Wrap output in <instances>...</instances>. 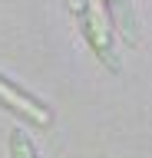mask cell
Wrapping results in <instances>:
<instances>
[{
  "mask_svg": "<svg viewBox=\"0 0 152 158\" xmlns=\"http://www.w3.org/2000/svg\"><path fill=\"white\" fill-rule=\"evenodd\" d=\"M86 36H89V46L99 53V59L109 69H116V59H112V40H109V17H106V3L102 0H86Z\"/></svg>",
  "mask_w": 152,
  "mask_h": 158,
  "instance_id": "cell-2",
  "label": "cell"
},
{
  "mask_svg": "<svg viewBox=\"0 0 152 158\" xmlns=\"http://www.w3.org/2000/svg\"><path fill=\"white\" fill-rule=\"evenodd\" d=\"M66 7H70L73 13H83V7H86V0H66Z\"/></svg>",
  "mask_w": 152,
  "mask_h": 158,
  "instance_id": "cell-4",
  "label": "cell"
},
{
  "mask_svg": "<svg viewBox=\"0 0 152 158\" xmlns=\"http://www.w3.org/2000/svg\"><path fill=\"white\" fill-rule=\"evenodd\" d=\"M0 106L10 109L13 115H20L23 122H30V125H37V128H50L53 125V112L50 109L40 106L33 96L20 92L17 86H10L7 79H0Z\"/></svg>",
  "mask_w": 152,
  "mask_h": 158,
  "instance_id": "cell-1",
  "label": "cell"
},
{
  "mask_svg": "<svg viewBox=\"0 0 152 158\" xmlns=\"http://www.w3.org/2000/svg\"><path fill=\"white\" fill-rule=\"evenodd\" d=\"M10 155L13 158H37V148H33L30 135L23 128H13L10 132Z\"/></svg>",
  "mask_w": 152,
  "mask_h": 158,
  "instance_id": "cell-3",
  "label": "cell"
}]
</instances>
